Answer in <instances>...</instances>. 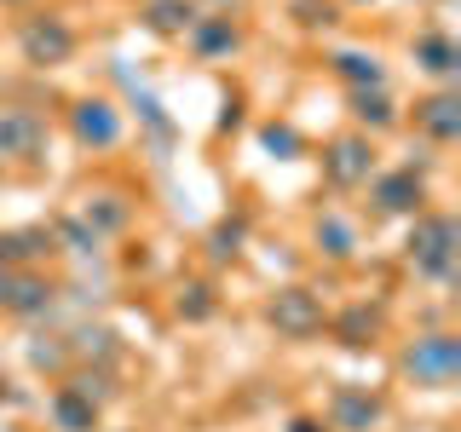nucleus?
<instances>
[{"label": "nucleus", "mask_w": 461, "mask_h": 432, "mask_svg": "<svg viewBox=\"0 0 461 432\" xmlns=\"http://www.w3.org/2000/svg\"><path fill=\"white\" fill-rule=\"evenodd\" d=\"M58 254V242H52V230H0V266L6 271H35V259H47Z\"/></svg>", "instance_id": "2eb2a0df"}, {"label": "nucleus", "mask_w": 461, "mask_h": 432, "mask_svg": "<svg viewBox=\"0 0 461 432\" xmlns=\"http://www.w3.org/2000/svg\"><path fill=\"white\" fill-rule=\"evenodd\" d=\"M18 40H23V58L35 69H58V64L76 58V29H69L64 18H29Z\"/></svg>", "instance_id": "0eeeda50"}, {"label": "nucleus", "mask_w": 461, "mask_h": 432, "mask_svg": "<svg viewBox=\"0 0 461 432\" xmlns=\"http://www.w3.org/2000/svg\"><path fill=\"white\" fill-rule=\"evenodd\" d=\"M0 403H6V381H0Z\"/></svg>", "instance_id": "c756f323"}, {"label": "nucleus", "mask_w": 461, "mask_h": 432, "mask_svg": "<svg viewBox=\"0 0 461 432\" xmlns=\"http://www.w3.org/2000/svg\"><path fill=\"white\" fill-rule=\"evenodd\" d=\"M41 144H47V122H41V110L0 104V162H6V156H18V162H35Z\"/></svg>", "instance_id": "9d476101"}, {"label": "nucleus", "mask_w": 461, "mask_h": 432, "mask_svg": "<svg viewBox=\"0 0 461 432\" xmlns=\"http://www.w3.org/2000/svg\"><path fill=\"white\" fill-rule=\"evenodd\" d=\"M369 202L375 213H427V184L415 167H393L369 179Z\"/></svg>", "instance_id": "1a4fd4ad"}, {"label": "nucleus", "mask_w": 461, "mask_h": 432, "mask_svg": "<svg viewBox=\"0 0 461 432\" xmlns=\"http://www.w3.org/2000/svg\"><path fill=\"white\" fill-rule=\"evenodd\" d=\"M29 357H35L41 369H47V364H52V369H64V364H69V352H64V346H35Z\"/></svg>", "instance_id": "bb28decb"}, {"label": "nucleus", "mask_w": 461, "mask_h": 432, "mask_svg": "<svg viewBox=\"0 0 461 432\" xmlns=\"http://www.w3.org/2000/svg\"><path fill=\"white\" fill-rule=\"evenodd\" d=\"M47 415H52L58 432H98V427H104V410L86 403L81 392H69V386H58V392L47 398Z\"/></svg>", "instance_id": "dca6fc26"}, {"label": "nucleus", "mask_w": 461, "mask_h": 432, "mask_svg": "<svg viewBox=\"0 0 461 432\" xmlns=\"http://www.w3.org/2000/svg\"><path fill=\"white\" fill-rule=\"evenodd\" d=\"M6 277H12V271H6V266H0V288H6Z\"/></svg>", "instance_id": "c85d7f7f"}, {"label": "nucleus", "mask_w": 461, "mask_h": 432, "mask_svg": "<svg viewBox=\"0 0 461 432\" xmlns=\"http://www.w3.org/2000/svg\"><path fill=\"white\" fill-rule=\"evenodd\" d=\"M312 237H317V248H323L329 259H357V248H364V237H357V220L352 213H340V208H323L317 213V225H312Z\"/></svg>", "instance_id": "ddd939ff"}, {"label": "nucleus", "mask_w": 461, "mask_h": 432, "mask_svg": "<svg viewBox=\"0 0 461 432\" xmlns=\"http://www.w3.org/2000/svg\"><path fill=\"white\" fill-rule=\"evenodd\" d=\"M173 306H179L185 323H202V317H213V294L202 283H191V288H179V300H173Z\"/></svg>", "instance_id": "b1692460"}, {"label": "nucleus", "mask_w": 461, "mask_h": 432, "mask_svg": "<svg viewBox=\"0 0 461 432\" xmlns=\"http://www.w3.org/2000/svg\"><path fill=\"white\" fill-rule=\"evenodd\" d=\"M259 139H266L271 150H294V144H300V139H294V127H283V122H271V127H266Z\"/></svg>", "instance_id": "a878e982"}, {"label": "nucleus", "mask_w": 461, "mask_h": 432, "mask_svg": "<svg viewBox=\"0 0 461 432\" xmlns=\"http://www.w3.org/2000/svg\"><path fill=\"white\" fill-rule=\"evenodd\" d=\"M242 254V225H220L213 230V259H237Z\"/></svg>", "instance_id": "393cba45"}, {"label": "nucleus", "mask_w": 461, "mask_h": 432, "mask_svg": "<svg viewBox=\"0 0 461 432\" xmlns=\"http://www.w3.org/2000/svg\"><path fill=\"white\" fill-rule=\"evenodd\" d=\"M52 300H58V283L47 271H12L6 288H0V311L12 317H47Z\"/></svg>", "instance_id": "9b49d317"}, {"label": "nucleus", "mask_w": 461, "mask_h": 432, "mask_svg": "<svg viewBox=\"0 0 461 432\" xmlns=\"http://www.w3.org/2000/svg\"><path fill=\"white\" fill-rule=\"evenodd\" d=\"M352 115H357V127H375V133H381V127H398V122H403L398 104L386 98V86H381V93H352Z\"/></svg>", "instance_id": "aec40b11"}, {"label": "nucleus", "mask_w": 461, "mask_h": 432, "mask_svg": "<svg viewBox=\"0 0 461 432\" xmlns=\"http://www.w3.org/2000/svg\"><path fill=\"white\" fill-rule=\"evenodd\" d=\"M288 432H329V427H323V421H312V415H300V421L288 427Z\"/></svg>", "instance_id": "cd10ccee"}, {"label": "nucleus", "mask_w": 461, "mask_h": 432, "mask_svg": "<svg viewBox=\"0 0 461 432\" xmlns=\"http://www.w3.org/2000/svg\"><path fill=\"white\" fill-rule=\"evenodd\" d=\"M415 64L427 69V76H438V81H450L456 69H461V47L450 35H438V29H427L421 40H415Z\"/></svg>", "instance_id": "a211bd4d"}, {"label": "nucleus", "mask_w": 461, "mask_h": 432, "mask_svg": "<svg viewBox=\"0 0 461 432\" xmlns=\"http://www.w3.org/2000/svg\"><path fill=\"white\" fill-rule=\"evenodd\" d=\"M196 18V0H144V29H156V35H185Z\"/></svg>", "instance_id": "6ab92c4d"}, {"label": "nucleus", "mask_w": 461, "mask_h": 432, "mask_svg": "<svg viewBox=\"0 0 461 432\" xmlns=\"http://www.w3.org/2000/svg\"><path fill=\"white\" fill-rule=\"evenodd\" d=\"M415 133L432 139L438 150H450V144L461 139V98L444 86V93H427L421 104H415Z\"/></svg>", "instance_id": "f8f14e48"}, {"label": "nucleus", "mask_w": 461, "mask_h": 432, "mask_svg": "<svg viewBox=\"0 0 461 432\" xmlns=\"http://www.w3.org/2000/svg\"><path fill=\"white\" fill-rule=\"evenodd\" d=\"M266 323L277 328L283 340H312V335H323V300L312 294V288H277V294L266 300Z\"/></svg>", "instance_id": "7ed1b4c3"}, {"label": "nucleus", "mask_w": 461, "mask_h": 432, "mask_svg": "<svg viewBox=\"0 0 461 432\" xmlns=\"http://www.w3.org/2000/svg\"><path fill=\"white\" fill-rule=\"evenodd\" d=\"M122 110L110 104V98H98V93H86L69 104V133H76L81 150H115L122 144Z\"/></svg>", "instance_id": "39448f33"}, {"label": "nucleus", "mask_w": 461, "mask_h": 432, "mask_svg": "<svg viewBox=\"0 0 461 432\" xmlns=\"http://www.w3.org/2000/svg\"><path fill=\"white\" fill-rule=\"evenodd\" d=\"M185 47H191L196 64H225V58H237L242 52V23L237 18H225V12H202V18L185 29Z\"/></svg>", "instance_id": "423d86ee"}, {"label": "nucleus", "mask_w": 461, "mask_h": 432, "mask_svg": "<svg viewBox=\"0 0 461 432\" xmlns=\"http://www.w3.org/2000/svg\"><path fill=\"white\" fill-rule=\"evenodd\" d=\"M329 69H335L352 93H381V86H386V64L375 52H335V58H329Z\"/></svg>", "instance_id": "f3484780"}, {"label": "nucleus", "mask_w": 461, "mask_h": 432, "mask_svg": "<svg viewBox=\"0 0 461 432\" xmlns=\"http://www.w3.org/2000/svg\"><path fill=\"white\" fill-rule=\"evenodd\" d=\"M335 335H340L346 346H369L375 335H381V311H375V306H352V311L335 323Z\"/></svg>", "instance_id": "412c9836"}, {"label": "nucleus", "mask_w": 461, "mask_h": 432, "mask_svg": "<svg viewBox=\"0 0 461 432\" xmlns=\"http://www.w3.org/2000/svg\"><path fill=\"white\" fill-rule=\"evenodd\" d=\"M52 242H58V248H69V254H98V242H104V237H98L86 220H58L52 225Z\"/></svg>", "instance_id": "4be33fe9"}, {"label": "nucleus", "mask_w": 461, "mask_h": 432, "mask_svg": "<svg viewBox=\"0 0 461 432\" xmlns=\"http://www.w3.org/2000/svg\"><path fill=\"white\" fill-rule=\"evenodd\" d=\"M375 139L369 133H340L335 144L323 150V179L335 184V191H357V184L375 179Z\"/></svg>", "instance_id": "20e7f679"}, {"label": "nucleus", "mask_w": 461, "mask_h": 432, "mask_svg": "<svg viewBox=\"0 0 461 432\" xmlns=\"http://www.w3.org/2000/svg\"><path fill=\"white\" fill-rule=\"evenodd\" d=\"M386 421V403L369 392V386H335V398H329V415L323 427L329 432H375Z\"/></svg>", "instance_id": "6e6552de"}, {"label": "nucleus", "mask_w": 461, "mask_h": 432, "mask_svg": "<svg viewBox=\"0 0 461 432\" xmlns=\"http://www.w3.org/2000/svg\"><path fill=\"white\" fill-rule=\"evenodd\" d=\"M398 369L410 374L415 386H432V392H444V386L456 381V369H461V340L450 335V328H438V335H415L410 346H403Z\"/></svg>", "instance_id": "f03ea898"}, {"label": "nucleus", "mask_w": 461, "mask_h": 432, "mask_svg": "<svg viewBox=\"0 0 461 432\" xmlns=\"http://www.w3.org/2000/svg\"><path fill=\"white\" fill-rule=\"evenodd\" d=\"M403 259H410L415 277L427 283H456V259H461V225L450 213H415V230L403 242Z\"/></svg>", "instance_id": "f257e3e1"}, {"label": "nucleus", "mask_w": 461, "mask_h": 432, "mask_svg": "<svg viewBox=\"0 0 461 432\" xmlns=\"http://www.w3.org/2000/svg\"><path fill=\"white\" fill-rule=\"evenodd\" d=\"M64 386H69V392H81L86 403H98V410H104V403L115 398V386H110V374H104V369H69V381H64Z\"/></svg>", "instance_id": "5701e85b"}, {"label": "nucleus", "mask_w": 461, "mask_h": 432, "mask_svg": "<svg viewBox=\"0 0 461 432\" xmlns=\"http://www.w3.org/2000/svg\"><path fill=\"white\" fill-rule=\"evenodd\" d=\"M81 220L98 230V237H122L127 225H133V202L122 191H86L81 196Z\"/></svg>", "instance_id": "4468645a"}]
</instances>
